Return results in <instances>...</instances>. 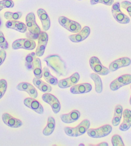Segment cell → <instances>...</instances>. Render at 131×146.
Returning <instances> with one entry per match:
<instances>
[{
    "instance_id": "6da1fadb",
    "label": "cell",
    "mask_w": 131,
    "mask_h": 146,
    "mask_svg": "<svg viewBox=\"0 0 131 146\" xmlns=\"http://www.w3.org/2000/svg\"><path fill=\"white\" fill-rule=\"evenodd\" d=\"M44 61L59 76H66L68 74L66 62L59 55H50L44 58Z\"/></svg>"
},
{
    "instance_id": "7a4b0ae2",
    "label": "cell",
    "mask_w": 131,
    "mask_h": 146,
    "mask_svg": "<svg viewBox=\"0 0 131 146\" xmlns=\"http://www.w3.org/2000/svg\"><path fill=\"white\" fill-rule=\"evenodd\" d=\"M90 126V122L89 120L85 119L82 122L75 127H64V132L69 137H77L84 135L87 132Z\"/></svg>"
},
{
    "instance_id": "3957f363",
    "label": "cell",
    "mask_w": 131,
    "mask_h": 146,
    "mask_svg": "<svg viewBox=\"0 0 131 146\" xmlns=\"http://www.w3.org/2000/svg\"><path fill=\"white\" fill-rule=\"evenodd\" d=\"M26 25L29 33L34 36L33 39H38L39 35L41 32L40 27L36 21V16L33 12L28 14L26 17Z\"/></svg>"
},
{
    "instance_id": "277c9868",
    "label": "cell",
    "mask_w": 131,
    "mask_h": 146,
    "mask_svg": "<svg viewBox=\"0 0 131 146\" xmlns=\"http://www.w3.org/2000/svg\"><path fill=\"white\" fill-rule=\"evenodd\" d=\"M59 23L60 26L64 27L69 32L77 34L82 30V27L79 23L73 21L64 16L59 17Z\"/></svg>"
},
{
    "instance_id": "5b68a950",
    "label": "cell",
    "mask_w": 131,
    "mask_h": 146,
    "mask_svg": "<svg viewBox=\"0 0 131 146\" xmlns=\"http://www.w3.org/2000/svg\"><path fill=\"white\" fill-rule=\"evenodd\" d=\"M112 127L109 124L104 125L97 129H88L87 135L93 138H100L109 135L111 133Z\"/></svg>"
},
{
    "instance_id": "8992f818",
    "label": "cell",
    "mask_w": 131,
    "mask_h": 146,
    "mask_svg": "<svg viewBox=\"0 0 131 146\" xmlns=\"http://www.w3.org/2000/svg\"><path fill=\"white\" fill-rule=\"evenodd\" d=\"M111 12L116 21L121 24H127L130 22V18L127 15L121 11L120 3L119 2H116L112 4Z\"/></svg>"
},
{
    "instance_id": "52a82bcc",
    "label": "cell",
    "mask_w": 131,
    "mask_h": 146,
    "mask_svg": "<svg viewBox=\"0 0 131 146\" xmlns=\"http://www.w3.org/2000/svg\"><path fill=\"white\" fill-rule=\"evenodd\" d=\"M12 49H24L26 50H32L36 47L35 41L31 39H19L14 41L12 45Z\"/></svg>"
},
{
    "instance_id": "ba28073f",
    "label": "cell",
    "mask_w": 131,
    "mask_h": 146,
    "mask_svg": "<svg viewBox=\"0 0 131 146\" xmlns=\"http://www.w3.org/2000/svg\"><path fill=\"white\" fill-rule=\"evenodd\" d=\"M89 64L91 69L96 74L100 75H107L109 74V70L103 66L102 62L97 57L93 56L90 58Z\"/></svg>"
},
{
    "instance_id": "9c48e42d",
    "label": "cell",
    "mask_w": 131,
    "mask_h": 146,
    "mask_svg": "<svg viewBox=\"0 0 131 146\" xmlns=\"http://www.w3.org/2000/svg\"><path fill=\"white\" fill-rule=\"evenodd\" d=\"M131 83V75L125 74L118 77L110 84V89L112 91H116L120 88Z\"/></svg>"
},
{
    "instance_id": "30bf717a",
    "label": "cell",
    "mask_w": 131,
    "mask_h": 146,
    "mask_svg": "<svg viewBox=\"0 0 131 146\" xmlns=\"http://www.w3.org/2000/svg\"><path fill=\"white\" fill-rule=\"evenodd\" d=\"M42 99L44 102L50 105V106L52 108L53 111L55 114H57L60 111L61 105H60V103L59 100L57 99V98L55 97L54 95L50 94L49 93H45L44 94L42 95Z\"/></svg>"
},
{
    "instance_id": "8fae6325",
    "label": "cell",
    "mask_w": 131,
    "mask_h": 146,
    "mask_svg": "<svg viewBox=\"0 0 131 146\" xmlns=\"http://www.w3.org/2000/svg\"><path fill=\"white\" fill-rule=\"evenodd\" d=\"M37 39H38V44L37 46L36 53L37 57H42L46 50L48 41V35L45 31H41Z\"/></svg>"
},
{
    "instance_id": "7c38bea8",
    "label": "cell",
    "mask_w": 131,
    "mask_h": 146,
    "mask_svg": "<svg viewBox=\"0 0 131 146\" xmlns=\"http://www.w3.org/2000/svg\"><path fill=\"white\" fill-rule=\"evenodd\" d=\"M79 79L80 75L79 73L75 72L69 77L59 80V82H58V86H59L60 88H67L71 87L73 86L79 82Z\"/></svg>"
},
{
    "instance_id": "4fadbf2b",
    "label": "cell",
    "mask_w": 131,
    "mask_h": 146,
    "mask_svg": "<svg viewBox=\"0 0 131 146\" xmlns=\"http://www.w3.org/2000/svg\"><path fill=\"white\" fill-rule=\"evenodd\" d=\"M24 104L27 108L34 111L38 114H42L44 113V108L40 104L39 101L35 99L33 97H28L24 100Z\"/></svg>"
},
{
    "instance_id": "5bb4252c",
    "label": "cell",
    "mask_w": 131,
    "mask_h": 146,
    "mask_svg": "<svg viewBox=\"0 0 131 146\" xmlns=\"http://www.w3.org/2000/svg\"><path fill=\"white\" fill-rule=\"evenodd\" d=\"M131 64V60L128 57H122L113 61L109 64V70L110 72H115L121 68L128 66Z\"/></svg>"
},
{
    "instance_id": "9a60e30c",
    "label": "cell",
    "mask_w": 131,
    "mask_h": 146,
    "mask_svg": "<svg viewBox=\"0 0 131 146\" xmlns=\"http://www.w3.org/2000/svg\"><path fill=\"white\" fill-rule=\"evenodd\" d=\"M2 120L5 124L12 128H18L22 125L21 120L12 117L9 113H3L2 115Z\"/></svg>"
},
{
    "instance_id": "2e32d148",
    "label": "cell",
    "mask_w": 131,
    "mask_h": 146,
    "mask_svg": "<svg viewBox=\"0 0 131 146\" xmlns=\"http://www.w3.org/2000/svg\"><path fill=\"white\" fill-rule=\"evenodd\" d=\"M90 31V28L89 27H84L79 32L69 36V39L73 42H80L83 41L89 36Z\"/></svg>"
},
{
    "instance_id": "e0dca14e",
    "label": "cell",
    "mask_w": 131,
    "mask_h": 146,
    "mask_svg": "<svg viewBox=\"0 0 131 146\" xmlns=\"http://www.w3.org/2000/svg\"><path fill=\"white\" fill-rule=\"evenodd\" d=\"M17 89L19 91L25 92L28 94L30 97L33 98H36L38 96L37 92L34 86L28 82H21L17 86Z\"/></svg>"
},
{
    "instance_id": "ac0fdd59",
    "label": "cell",
    "mask_w": 131,
    "mask_h": 146,
    "mask_svg": "<svg viewBox=\"0 0 131 146\" xmlns=\"http://www.w3.org/2000/svg\"><path fill=\"white\" fill-rule=\"evenodd\" d=\"M92 90V86L89 83L75 84L71 87L70 92L73 94H82L89 93Z\"/></svg>"
},
{
    "instance_id": "d6986e66",
    "label": "cell",
    "mask_w": 131,
    "mask_h": 146,
    "mask_svg": "<svg viewBox=\"0 0 131 146\" xmlns=\"http://www.w3.org/2000/svg\"><path fill=\"white\" fill-rule=\"evenodd\" d=\"M5 26L10 29H13L21 33H25L27 31V27L24 23L17 21V20H8L7 21Z\"/></svg>"
},
{
    "instance_id": "ffe728a7",
    "label": "cell",
    "mask_w": 131,
    "mask_h": 146,
    "mask_svg": "<svg viewBox=\"0 0 131 146\" xmlns=\"http://www.w3.org/2000/svg\"><path fill=\"white\" fill-rule=\"evenodd\" d=\"M37 16L42 23V29H43L44 31H48L50 27H51V21H50V19L47 12L44 9H39L37 10Z\"/></svg>"
},
{
    "instance_id": "44dd1931",
    "label": "cell",
    "mask_w": 131,
    "mask_h": 146,
    "mask_svg": "<svg viewBox=\"0 0 131 146\" xmlns=\"http://www.w3.org/2000/svg\"><path fill=\"white\" fill-rule=\"evenodd\" d=\"M80 117V113L77 110H73L67 114H63L60 116V119L66 124H71L77 121Z\"/></svg>"
},
{
    "instance_id": "7402d4cb",
    "label": "cell",
    "mask_w": 131,
    "mask_h": 146,
    "mask_svg": "<svg viewBox=\"0 0 131 146\" xmlns=\"http://www.w3.org/2000/svg\"><path fill=\"white\" fill-rule=\"evenodd\" d=\"M123 120L119 129L122 131H126L130 129L131 127V111L130 110L126 109L123 111Z\"/></svg>"
},
{
    "instance_id": "603a6c76",
    "label": "cell",
    "mask_w": 131,
    "mask_h": 146,
    "mask_svg": "<svg viewBox=\"0 0 131 146\" xmlns=\"http://www.w3.org/2000/svg\"><path fill=\"white\" fill-rule=\"evenodd\" d=\"M33 83L37 88H38L40 91L44 93V94L45 93H50L52 90V86L50 84H47V83L43 82L39 78L35 77L33 79Z\"/></svg>"
},
{
    "instance_id": "cb8c5ba5",
    "label": "cell",
    "mask_w": 131,
    "mask_h": 146,
    "mask_svg": "<svg viewBox=\"0 0 131 146\" xmlns=\"http://www.w3.org/2000/svg\"><path fill=\"white\" fill-rule=\"evenodd\" d=\"M42 77L50 85L55 86L58 84V82H59L57 78L52 75L48 68L47 67H44L42 69Z\"/></svg>"
},
{
    "instance_id": "d4e9b609",
    "label": "cell",
    "mask_w": 131,
    "mask_h": 146,
    "mask_svg": "<svg viewBox=\"0 0 131 146\" xmlns=\"http://www.w3.org/2000/svg\"><path fill=\"white\" fill-rule=\"evenodd\" d=\"M33 72L35 77L39 79H41L42 77V70L41 66V61L38 57H35L33 63Z\"/></svg>"
},
{
    "instance_id": "484cf974",
    "label": "cell",
    "mask_w": 131,
    "mask_h": 146,
    "mask_svg": "<svg viewBox=\"0 0 131 146\" xmlns=\"http://www.w3.org/2000/svg\"><path fill=\"white\" fill-rule=\"evenodd\" d=\"M123 107L121 105H117L115 107L114 117L112 120V124L114 126H118L120 124L123 115Z\"/></svg>"
},
{
    "instance_id": "4316f807",
    "label": "cell",
    "mask_w": 131,
    "mask_h": 146,
    "mask_svg": "<svg viewBox=\"0 0 131 146\" xmlns=\"http://www.w3.org/2000/svg\"><path fill=\"white\" fill-rule=\"evenodd\" d=\"M90 77L95 82V91L98 94H101L103 91V84L101 78L100 77L98 74L96 73H93L90 75Z\"/></svg>"
},
{
    "instance_id": "83f0119b",
    "label": "cell",
    "mask_w": 131,
    "mask_h": 146,
    "mask_svg": "<svg viewBox=\"0 0 131 146\" xmlns=\"http://www.w3.org/2000/svg\"><path fill=\"white\" fill-rule=\"evenodd\" d=\"M55 128V120L52 117H49L48 119L46 126L43 129V135L44 136H49L52 135Z\"/></svg>"
},
{
    "instance_id": "f1b7e54d",
    "label": "cell",
    "mask_w": 131,
    "mask_h": 146,
    "mask_svg": "<svg viewBox=\"0 0 131 146\" xmlns=\"http://www.w3.org/2000/svg\"><path fill=\"white\" fill-rule=\"evenodd\" d=\"M37 56L36 53L32 52L30 54H28L25 58V66L28 70H33V63H34V60L35 57Z\"/></svg>"
},
{
    "instance_id": "f546056e",
    "label": "cell",
    "mask_w": 131,
    "mask_h": 146,
    "mask_svg": "<svg viewBox=\"0 0 131 146\" xmlns=\"http://www.w3.org/2000/svg\"><path fill=\"white\" fill-rule=\"evenodd\" d=\"M22 16V12H17L13 13L11 12H6L4 14L5 18L7 20H18L21 18Z\"/></svg>"
},
{
    "instance_id": "4dcf8cb0",
    "label": "cell",
    "mask_w": 131,
    "mask_h": 146,
    "mask_svg": "<svg viewBox=\"0 0 131 146\" xmlns=\"http://www.w3.org/2000/svg\"><path fill=\"white\" fill-rule=\"evenodd\" d=\"M14 3L12 0H2L0 1V12L5 8H13Z\"/></svg>"
},
{
    "instance_id": "1f68e13d",
    "label": "cell",
    "mask_w": 131,
    "mask_h": 146,
    "mask_svg": "<svg viewBox=\"0 0 131 146\" xmlns=\"http://www.w3.org/2000/svg\"><path fill=\"white\" fill-rule=\"evenodd\" d=\"M112 144L113 146H124L125 144L123 143L122 138L120 135H114L111 138Z\"/></svg>"
},
{
    "instance_id": "d6a6232c",
    "label": "cell",
    "mask_w": 131,
    "mask_h": 146,
    "mask_svg": "<svg viewBox=\"0 0 131 146\" xmlns=\"http://www.w3.org/2000/svg\"><path fill=\"white\" fill-rule=\"evenodd\" d=\"M90 3L91 5H95L98 3H102L105 5L111 6L114 3V0H90Z\"/></svg>"
},
{
    "instance_id": "836d02e7",
    "label": "cell",
    "mask_w": 131,
    "mask_h": 146,
    "mask_svg": "<svg viewBox=\"0 0 131 146\" xmlns=\"http://www.w3.org/2000/svg\"><path fill=\"white\" fill-rule=\"evenodd\" d=\"M7 89V82L5 79L0 80V99L3 97Z\"/></svg>"
},
{
    "instance_id": "e575fe53",
    "label": "cell",
    "mask_w": 131,
    "mask_h": 146,
    "mask_svg": "<svg viewBox=\"0 0 131 146\" xmlns=\"http://www.w3.org/2000/svg\"><path fill=\"white\" fill-rule=\"evenodd\" d=\"M0 48L3 50H7L9 48L8 42L5 39L3 33L1 31H0Z\"/></svg>"
},
{
    "instance_id": "d590c367",
    "label": "cell",
    "mask_w": 131,
    "mask_h": 146,
    "mask_svg": "<svg viewBox=\"0 0 131 146\" xmlns=\"http://www.w3.org/2000/svg\"><path fill=\"white\" fill-rule=\"evenodd\" d=\"M120 7H122L123 9H125L126 11L131 17V3L128 1H123L120 3Z\"/></svg>"
},
{
    "instance_id": "8d00e7d4",
    "label": "cell",
    "mask_w": 131,
    "mask_h": 146,
    "mask_svg": "<svg viewBox=\"0 0 131 146\" xmlns=\"http://www.w3.org/2000/svg\"><path fill=\"white\" fill-rule=\"evenodd\" d=\"M7 57V53L5 50L3 49H1L0 50V66L3 63L5 60L6 59Z\"/></svg>"
},
{
    "instance_id": "74e56055",
    "label": "cell",
    "mask_w": 131,
    "mask_h": 146,
    "mask_svg": "<svg viewBox=\"0 0 131 146\" xmlns=\"http://www.w3.org/2000/svg\"><path fill=\"white\" fill-rule=\"evenodd\" d=\"M97 145L98 146H100V145H108V143L107 142H102L101 143H99V144H97Z\"/></svg>"
},
{
    "instance_id": "f35d334b",
    "label": "cell",
    "mask_w": 131,
    "mask_h": 146,
    "mask_svg": "<svg viewBox=\"0 0 131 146\" xmlns=\"http://www.w3.org/2000/svg\"><path fill=\"white\" fill-rule=\"evenodd\" d=\"M130 88H131V86H130ZM130 104L131 105V97L130 98Z\"/></svg>"
},
{
    "instance_id": "ab89813d",
    "label": "cell",
    "mask_w": 131,
    "mask_h": 146,
    "mask_svg": "<svg viewBox=\"0 0 131 146\" xmlns=\"http://www.w3.org/2000/svg\"><path fill=\"white\" fill-rule=\"evenodd\" d=\"M79 1H81V0H79Z\"/></svg>"
}]
</instances>
